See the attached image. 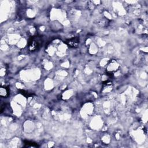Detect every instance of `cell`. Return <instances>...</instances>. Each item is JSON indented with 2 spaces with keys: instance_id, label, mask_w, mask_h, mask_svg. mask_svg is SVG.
Segmentation results:
<instances>
[{
  "instance_id": "cell-1",
  "label": "cell",
  "mask_w": 148,
  "mask_h": 148,
  "mask_svg": "<svg viewBox=\"0 0 148 148\" xmlns=\"http://www.w3.org/2000/svg\"><path fill=\"white\" fill-rule=\"evenodd\" d=\"M43 39L41 36L35 35L29 38L27 43L28 49L31 51H35L39 50L42 46Z\"/></svg>"
},
{
  "instance_id": "cell-2",
  "label": "cell",
  "mask_w": 148,
  "mask_h": 148,
  "mask_svg": "<svg viewBox=\"0 0 148 148\" xmlns=\"http://www.w3.org/2000/svg\"><path fill=\"white\" fill-rule=\"evenodd\" d=\"M120 64L114 59L110 60L106 65V73L109 76H113L120 68Z\"/></svg>"
},
{
  "instance_id": "cell-3",
  "label": "cell",
  "mask_w": 148,
  "mask_h": 148,
  "mask_svg": "<svg viewBox=\"0 0 148 148\" xmlns=\"http://www.w3.org/2000/svg\"><path fill=\"white\" fill-rule=\"evenodd\" d=\"M64 43L70 48H76L80 43L79 36H75L68 39L64 41Z\"/></svg>"
},
{
  "instance_id": "cell-4",
  "label": "cell",
  "mask_w": 148,
  "mask_h": 148,
  "mask_svg": "<svg viewBox=\"0 0 148 148\" xmlns=\"http://www.w3.org/2000/svg\"><path fill=\"white\" fill-rule=\"evenodd\" d=\"M113 90L112 82L109 80H106L103 82L102 87L101 89V92L103 94H109Z\"/></svg>"
},
{
  "instance_id": "cell-5",
  "label": "cell",
  "mask_w": 148,
  "mask_h": 148,
  "mask_svg": "<svg viewBox=\"0 0 148 148\" xmlns=\"http://www.w3.org/2000/svg\"><path fill=\"white\" fill-rule=\"evenodd\" d=\"M10 94V90L8 86H1L0 87V95L3 98H7Z\"/></svg>"
},
{
  "instance_id": "cell-6",
  "label": "cell",
  "mask_w": 148,
  "mask_h": 148,
  "mask_svg": "<svg viewBox=\"0 0 148 148\" xmlns=\"http://www.w3.org/2000/svg\"><path fill=\"white\" fill-rule=\"evenodd\" d=\"M24 145H25V147H38V145L37 143L33 142H31V141H27V140H24Z\"/></svg>"
},
{
  "instance_id": "cell-7",
  "label": "cell",
  "mask_w": 148,
  "mask_h": 148,
  "mask_svg": "<svg viewBox=\"0 0 148 148\" xmlns=\"http://www.w3.org/2000/svg\"><path fill=\"white\" fill-rule=\"evenodd\" d=\"M20 93H21L23 95H24L25 97H29L30 96H31L32 94H29V93H28V92H25V91H24V90H22L21 92H20Z\"/></svg>"
}]
</instances>
